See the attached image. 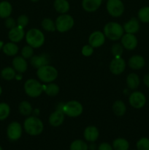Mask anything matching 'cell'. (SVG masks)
I'll return each mask as SVG.
<instances>
[{"instance_id": "cell-1", "label": "cell", "mask_w": 149, "mask_h": 150, "mask_svg": "<svg viewBox=\"0 0 149 150\" xmlns=\"http://www.w3.org/2000/svg\"><path fill=\"white\" fill-rule=\"evenodd\" d=\"M23 127L30 136H38L43 131V123L37 117H29L23 123Z\"/></svg>"}, {"instance_id": "cell-2", "label": "cell", "mask_w": 149, "mask_h": 150, "mask_svg": "<svg viewBox=\"0 0 149 150\" xmlns=\"http://www.w3.org/2000/svg\"><path fill=\"white\" fill-rule=\"evenodd\" d=\"M26 41L33 48L42 46L45 42V35L38 29H31L26 34Z\"/></svg>"}, {"instance_id": "cell-3", "label": "cell", "mask_w": 149, "mask_h": 150, "mask_svg": "<svg viewBox=\"0 0 149 150\" xmlns=\"http://www.w3.org/2000/svg\"><path fill=\"white\" fill-rule=\"evenodd\" d=\"M124 28L121 24L115 22H109L104 27L105 37L111 40H118L124 35Z\"/></svg>"}, {"instance_id": "cell-4", "label": "cell", "mask_w": 149, "mask_h": 150, "mask_svg": "<svg viewBox=\"0 0 149 150\" xmlns=\"http://www.w3.org/2000/svg\"><path fill=\"white\" fill-rule=\"evenodd\" d=\"M37 75L38 79L42 82L51 83L57 79L58 71L54 67L47 64V65L42 66L38 68Z\"/></svg>"}, {"instance_id": "cell-5", "label": "cell", "mask_w": 149, "mask_h": 150, "mask_svg": "<svg viewBox=\"0 0 149 150\" xmlns=\"http://www.w3.org/2000/svg\"><path fill=\"white\" fill-rule=\"evenodd\" d=\"M24 90L31 98H37L44 92V85L35 79H28L24 83Z\"/></svg>"}, {"instance_id": "cell-6", "label": "cell", "mask_w": 149, "mask_h": 150, "mask_svg": "<svg viewBox=\"0 0 149 150\" xmlns=\"http://www.w3.org/2000/svg\"><path fill=\"white\" fill-rule=\"evenodd\" d=\"M83 106L78 101L71 100L64 103L62 111L65 115L70 117H79L83 113Z\"/></svg>"}, {"instance_id": "cell-7", "label": "cell", "mask_w": 149, "mask_h": 150, "mask_svg": "<svg viewBox=\"0 0 149 150\" xmlns=\"http://www.w3.org/2000/svg\"><path fill=\"white\" fill-rule=\"evenodd\" d=\"M56 28L59 32H66L74 26V19L70 15L63 14L58 16L56 20Z\"/></svg>"}, {"instance_id": "cell-8", "label": "cell", "mask_w": 149, "mask_h": 150, "mask_svg": "<svg viewBox=\"0 0 149 150\" xmlns=\"http://www.w3.org/2000/svg\"><path fill=\"white\" fill-rule=\"evenodd\" d=\"M106 7L108 13L114 18L120 17L124 11V5L121 0H108Z\"/></svg>"}, {"instance_id": "cell-9", "label": "cell", "mask_w": 149, "mask_h": 150, "mask_svg": "<svg viewBox=\"0 0 149 150\" xmlns=\"http://www.w3.org/2000/svg\"><path fill=\"white\" fill-rule=\"evenodd\" d=\"M129 104L134 108H141L146 103V98L141 92H134L130 95L129 98Z\"/></svg>"}, {"instance_id": "cell-10", "label": "cell", "mask_w": 149, "mask_h": 150, "mask_svg": "<svg viewBox=\"0 0 149 150\" xmlns=\"http://www.w3.org/2000/svg\"><path fill=\"white\" fill-rule=\"evenodd\" d=\"M7 135L10 140H18L22 135V127L20 123L17 122H13L10 123L7 127Z\"/></svg>"}, {"instance_id": "cell-11", "label": "cell", "mask_w": 149, "mask_h": 150, "mask_svg": "<svg viewBox=\"0 0 149 150\" xmlns=\"http://www.w3.org/2000/svg\"><path fill=\"white\" fill-rule=\"evenodd\" d=\"M126 68L125 60L121 57H115L110 64V70L114 75H119L124 71Z\"/></svg>"}, {"instance_id": "cell-12", "label": "cell", "mask_w": 149, "mask_h": 150, "mask_svg": "<svg viewBox=\"0 0 149 150\" xmlns=\"http://www.w3.org/2000/svg\"><path fill=\"white\" fill-rule=\"evenodd\" d=\"M121 45L127 50L134 49L137 45V38L134 34H125L121 38Z\"/></svg>"}, {"instance_id": "cell-13", "label": "cell", "mask_w": 149, "mask_h": 150, "mask_svg": "<svg viewBox=\"0 0 149 150\" xmlns=\"http://www.w3.org/2000/svg\"><path fill=\"white\" fill-rule=\"evenodd\" d=\"M105 41V35L99 31H96L91 34L89 38V45L93 48H98L104 44Z\"/></svg>"}, {"instance_id": "cell-14", "label": "cell", "mask_w": 149, "mask_h": 150, "mask_svg": "<svg viewBox=\"0 0 149 150\" xmlns=\"http://www.w3.org/2000/svg\"><path fill=\"white\" fill-rule=\"evenodd\" d=\"M25 36V32L23 28L18 26H15L10 29L8 33V38L13 42H18L23 40Z\"/></svg>"}, {"instance_id": "cell-15", "label": "cell", "mask_w": 149, "mask_h": 150, "mask_svg": "<svg viewBox=\"0 0 149 150\" xmlns=\"http://www.w3.org/2000/svg\"><path fill=\"white\" fill-rule=\"evenodd\" d=\"M49 57L47 54H41L38 56H33L30 59V63L34 68H39L42 66L49 64Z\"/></svg>"}, {"instance_id": "cell-16", "label": "cell", "mask_w": 149, "mask_h": 150, "mask_svg": "<svg viewBox=\"0 0 149 150\" xmlns=\"http://www.w3.org/2000/svg\"><path fill=\"white\" fill-rule=\"evenodd\" d=\"M64 115L62 111L60 110H56L54 112L50 115L49 117V123L53 127H58L63 123L64 120Z\"/></svg>"}, {"instance_id": "cell-17", "label": "cell", "mask_w": 149, "mask_h": 150, "mask_svg": "<svg viewBox=\"0 0 149 150\" xmlns=\"http://www.w3.org/2000/svg\"><path fill=\"white\" fill-rule=\"evenodd\" d=\"M13 66L16 72L23 73L27 70V62L23 57H16L13 60Z\"/></svg>"}, {"instance_id": "cell-18", "label": "cell", "mask_w": 149, "mask_h": 150, "mask_svg": "<svg viewBox=\"0 0 149 150\" xmlns=\"http://www.w3.org/2000/svg\"><path fill=\"white\" fill-rule=\"evenodd\" d=\"M83 136L87 142H94L99 137V130L95 126H89L85 129Z\"/></svg>"}, {"instance_id": "cell-19", "label": "cell", "mask_w": 149, "mask_h": 150, "mask_svg": "<svg viewBox=\"0 0 149 150\" xmlns=\"http://www.w3.org/2000/svg\"><path fill=\"white\" fill-rule=\"evenodd\" d=\"M145 62L144 58L140 55L132 56L128 61L129 66L133 70L142 69L145 66Z\"/></svg>"}, {"instance_id": "cell-20", "label": "cell", "mask_w": 149, "mask_h": 150, "mask_svg": "<svg viewBox=\"0 0 149 150\" xmlns=\"http://www.w3.org/2000/svg\"><path fill=\"white\" fill-rule=\"evenodd\" d=\"M124 30L127 33L135 34L140 29L139 21L136 18H132L124 25Z\"/></svg>"}, {"instance_id": "cell-21", "label": "cell", "mask_w": 149, "mask_h": 150, "mask_svg": "<svg viewBox=\"0 0 149 150\" xmlns=\"http://www.w3.org/2000/svg\"><path fill=\"white\" fill-rule=\"evenodd\" d=\"M102 0H83L82 6L84 10L89 13L94 12L100 7Z\"/></svg>"}, {"instance_id": "cell-22", "label": "cell", "mask_w": 149, "mask_h": 150, "mask_svg": "<svg viewBox=\"0 0 149 150\" xmlns=\"http://www.w3.org/2000/svg\"><path fill=\"white\" fill-rule=\"evenodd\" d=\"M13 10L11 4L7 1H3L0 2V18H7L10 16Z\"/></svg>"}, {"instance_id": "cell-23", "label": "cell", "mask_w": 149, "mask_h": 150, "mask_svg": "<svg viewBox=\"0 0 149 150\" xmlns=\"http://www.w3.org/2000/svg\"><path fill=\"white\" fill-rule=\"evenodd\" d=\"M54 8L58 13L64 14L70 10V4L67 0H55Z\"/></svg>"}, {"instance_id": "cell-24", "label": "cell", "mask_w": 149, "mask_h": 150, "mask_svg": "<svg viewBox=\"0 0 149 150\" xmlns=\"http://www.w3.org/2000/svg\"><path fill=\"white\" fill-rule=\"evenodd\" d=\"M18 47L16 45L15 42H7V43L4 44L3 45L2 51L6 55L10 56V57H12V56H15L18 54Z\"/></svg>"}, {"instance_id": "cell-25", "label": "cell", "mask_w": 149, "mask_h": 150, "mask_svg": "<svg viewBox=\"0 0 149 150\" xmlns=\"http://www.w3.org/2000/svg\"><path fill=\"white\" fill-rule=\"evenodd\" d=\"M127 83L130 89H136L140 85V78L135 73H130L127 78Z\"/></svg>"}, {"instance_id": "cell-26", "label": "cell", "mask_w": 149, "mask_h": 150, "mask_svg": "<svg viewBox=\"0 0 149 150\" xmlns=\"http://www.w3.org/2000/svg\"><path fill=\"white\" fill-rule=\"evenodd\" d=\"M112 111L114 114L118 117H122L125 114L127 111V107L123 101L117 100L112 105Z\"/></svg>"}, {"instance_id": "cell-27", "label": "cell", "mask_w": 149, "mask_h": 150, "mask_svg": "<svg viewBox=\"0 0 149 150\" xmlns=\"http://www.w3.org/2000/svg\"><path fill=\"white\" fill-rule=\"evenodd\" d=\"M112 148L115 150H128L129 144L126 139L118 138L112 142Z\"/></svg>"}, {"instance_id": "cell-28", "label": "cell", "mask_w": 149, "mask_h": 150, "mask_svg": "<svg viewBox=\"0 0 149 150\" xmlns=\"http://www.w3.org/2000/svg\"><path fill=\"white\" fill-rule=\"evenodd\" d=\"M1 76L3 79L6 81H11L15 78L16 73L14 68L10 67H4L1 72Z\"/></svg>"}, {"instance_id": "cell-29", "label": "cell", "mask_w": 149, "mask_h": 150, "mask_svg": "<svg viewBox=\"0 0 149 150\" xmlns=\"http://www.w3.org/2000/svg\"><path fill=\"white\" fill-rule=\"evenodd\" d=\"M18 109L20 114L23 116H29L33 112L32 105L28 101H22L19 105Z\"/></svg>"}, {"instance_id": "cell-30", "label": "cell", "mask_w": 149, "mask_h": 150, "mask_svg": "<svg viewBox=\"0 0 149 150\" xmlns=\"http://www.w3.org/2000/svg\"><path fill=\"white\" fill-rule=\"evenodd\" d=\"M44 92L48 95V96L53 97L56 96L59 92V87L56 83H49V84L45 86L44 85Z\"/></svg>"}, {"instance_id": "cell-31", "label": "cell", "mask_w": 149, "mask_h": 150, "mask_svg": "<svg viewBox=\"0 0 149 150\" xmlns=\"http://www.w3.org/2000/svg\"><path fill=\"white\" fill-rule=\"evenodd\" d=\"M89 146L83 140H75L72 142L70 150H88Z\"/></svg>"}, {"instance_id": "cell-32", "label": "cell", "mask_w": 149, "mask_h": 150, "mask_svg": "<svg viewBox=\"0 0 149 150\" xmlns=\"http://www.w3.org/2000/svg\"><path fill=\"white\" fill-rule=\"evenodd\" d=\"M138 18L143 23H149V7H143L139 10Z\"/></svg>"}, {"instance_id": "cell-33", "label": "cell", "mask_w": 149, "mask_h": 150, "mask_svg": "<svg viewBox=\"0 0 149 150\" xmlns=\"http://www.w3.org/2000/svg\"><path fill=\"white\" fill-rule=\"evenodd\" d=\"M10 113V108L8 104L5 103H0V121L4 120L8 117Z\"/></svg>"}, {"instance_id": "cell-34", "label": "cell", "mask_w": 149, "mask_h": 150, "mask_svg": "<svg viewBox=\"0 0 149 150\" xmlns=\"http://www.w3.org/2000/svg\"><path fill=\"white\" fill-rule=\"evenodd\" d=\"M42 27L47 32H54L56 29L55 22L50 18H45L42 21Z\"/></svg>"}, {"instance_id": "cell-35", "label": "cell", "mask_w": 149, "mask_h": 150, "mask_svg": "<svg viewBox=\"0 0 149 150\" xmlns=\"http://www.w3.org/2000/svg\"><path fill=\"white\" fill-rule=\"evenodd\" d=\"M111 52H112V55L115 57H121V55L124 52V48H123V45L121 44L116 43L114 44L111 48Z\"/></svg>"}, {"instance_id": "cell-36", "label": "cell", "mask_w": 149, "mask_h": 150, "mask_svg": "<svg viewBox=\"0 0 149 150\" xmlns=\"http://www.w3.org/2000/svg\"><path fill=\"white\" fill-rule=\"evenodd\" d=\"M137 150H149V139L142 138L137 142Z\"/></svg>"}, {"instance_id": "cell-37", "label": "cell", "mask_w": 149, "mask_h": 150, "mask_svg": "<svg viewBox=\"0 0 149 150\" xmlns=\"http://www.w3.org/2000/svg\"><path fill=\"white\" fill-rule=\"evenodd\" d=\"M34 50L30 45H26L21 50V55L24 59H31L33 57Z\"/></svg>"}, {"instance_id": "cell-38", "label": "cell", "mask_w": 149, "mask_h": 150, "mask_svg": "<svg viewBox=\"0 0 149 150\" xmlns=\"http://www.w3.org/2000/svg\"><path fill=\"white\" fill-rule=\"evenodd\" d=\"M28 23H29V18L26 15H21V16L18 18L17 26L23 29V28L27 26Z\"/></svg>"}, {"instance_id": "cell-39", "label": "cell", "mask_w": 149, "mask_h": 150, "mask_svg": "<svg viewBox=\"0 0 149 150\" xmlns=\"http://www.w3.org/2000/svg\"><path fill=\"white\" fill-rule=\"evenodd\" d=\"M93 52V48L90 45H86L82 48V54L86 57H89Z\"/></svg>"}, {"instance_id": "cell-40", "label": "cell", "mask_w": 149, "mask_h": 150, "mask_svg": "<svg viewBox=\"0 0 149 150\" xmlns=\"http://www.w3.org/2000/svg\"><path fill=\"white\" fill-rule=\"evenodd\" d=\"M5 26L9 29H11L16 26V21L13 18H7L5 21Z\"/></svg>"}, {"instance_id": "cell-41", "label": "cell", "mask_w": 149, "mask_h": 150, "mask_svg": "<svg viewBox=\"0 0 149 150\" xmlns=\"http://www.w3.org/2000/svg\"><path fill=\"white\" fill-rule=\"evenodd\" d=\"M98 150H113V148L108 143H102L98 147Z\"/></svg>"}, {"instance_id": "cell-42", "label": "cell", "mask_w": 149, "mask_h": 150, "mask_svg": "<svg viewBox=\"0 0 149 150\" xmlns=\"http://www.w3.org/2000/svg\"><path fill=\"white\" fill-rule=\"evenodd\" d=\"M143 82L147 87L149 88V73L146 74L143 78Z\"/></svg>"}, {"instance_id": "cell-43", "label": "cell", "mask_w": 149, "mask_h": 150, "mask_svg": "<svg viewBox=\"0 0 149 150\" xmlns=\"http://www.w3.org/2000/svg\"><path fill=\"white\" fill-rule=\"evenodd\" d=\"M95 144H92L90 145V146H89V149H90V150H95Z\"/></svg>"}, {"instance_id": "cell-44", "label": "cell", "mask_w": 149, "mask_h": 150, "mask_svg": "<svg viewBox=\"0 0 149 150\" xmlns=\"http://www.w3.org/2000/svg\"><path fill=\"white\" fill-rule=\"evenodd\" d=\"M15 79H17V80H20V79H22V76L20 74H18L15 76Z\"/></svg>"}, {"instance_id": "cell-45", "label": "cell", "mask_w": 149, "mask_h": 150, "mask_svg": "<svg viewBox=\"0 0 149 150\" xmlns=\"http://www.w3.org/2000/svg\"><path fill=\"white\" fill-rule=\"evenodd\" d=\"M3 45H4V42H2V41L0 40V51H1V49H2L3 48Z\"/></svg>"}, {"instance_id": "cell-46", "label": "cell", "mask_w": 149, "mask_h": 150, "mask_svg": "<svg viewBox=\"0 0 149 150\" xmlns=\"http://www.w3.org/2000/svg\"><path fill=\"white\" fill-rule=\"evenodd\" d=\"M1 92H2V89H1V86H0V95H1Z\"/></svg>"}, {"instance_id": "cell-47", "label": "cell", "mask_w": 149, "mask_h": 150, "mask_svg": "<svg viewBox=\"0 0 149 150\" xmlns=\"http://www.w3.org/2000/svg\"><path fill=\"white\" fill-rule=\"evenodd\" d=\"M32 1H33V2H36V1H38L39 0H31Z\"/></svg>"}, {"instance_id": "cell-48", "label": "cell", "mask_w": 149, "mask_h": 150, "mask_svg": "<svg viewBox=\"0 0 149 150\" xmlns=\"http://www.w3.org/2000/svg\"><path fill=\"white\" fill-rule=\"evenodd\" d=\"M0 150H3V149H2V148L1 147V146H0Z\"/></svg>"}]
</instances>
